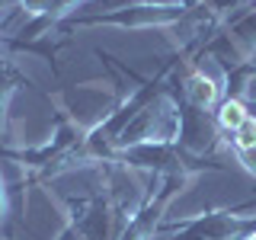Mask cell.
I'll return each instance as SVG.
<instances>
[{"mask_svg":"<svg viewBox=\"0 0 256 240\" xmlns=\"http://www.w3.org/2000/svg\"><path fill=\"white\" fill-rule=\"evenodd\" d=\"M196 4L182 0H164V4H134L118 10H80L64 16L54 29H90V26H118V29H176L192 20Z\"/></svg>","mask_w":256,"mask_h":240,"instance_id":"1","label":"cell"},{"mask_svg":"<svg viewBox=\"0 0 256 240\" xmlns=\"http://www.w3.org/2000/svg\"><path fill=\"white\" fill-rule=\"evenodd\" d=\"M109 164H122L128 170H138L148 176H196L212 173V170H224L221 157H198L189 154L180 141H148V144H132L112 154Z\"/></svg>","mask_w":256,"mask_h":240,"instance_id":"2","label":"cell"},{"mask_svg":"<svg viewBox=\"0 0 256 240\" xmlns=\"http://www.w3.org/2000/svg\"><path fill=\"white\" fill-rule=\"evenodd\" d=\"M192 186L189 176H150L148 189H144L134 214L125 221V228L118 230V240H154V234L164 228V214L170 212V205Z\"/></svg>","mask_w":256,"mask_h":240,"instance_id":"3","label":"cell"},{"mask_svg":"<svg viewBox=\"0 0 256 240\" xmlns=\"http://www.w3.org/2000/svg\"><path fill=\"white\" fill-rule=\"evenodd\" d=\"M250 205L212 208L196 218H182L180 224H164L160 230H170L166 240H250L256 234V212L244 214V208Z\"/></svg>","mask_w":256,"mask_h":240,"instance_id":"4","label":"cell"},{"mask_svg":"<svg viewBox=\"0 0 256 240\" xmlns=\"http://www.w3.org/2000/svg\"><path fill=\"white\" fill-rule=\"evenodd\" d=\"M52 100L58 102L61 116H68L77 128L93 132L102 118H109L112 112H116V106L125 100V90L118 84H106V90H102L100 84H80V86L54 93Z\"/></svg>","mask_w":256,"mask_h":240,"instance_id":"5","label":"cell"},{"mask_svg":"<svg viewBox=\"0 0 256 240\" xmlns=\"http://www.w3.org/2000/svg\"><path fill=\"white\" fill-rule=\"evenodd\" d=\"M170 93H173V100H176V112H180V134H176V141H180L189 154L218 157L221 144L228 141V138L221 134L218 122H214V109H202V106L186 102L180 93H176L173 80H170Z\"/></svg>","mask_w":256,"mask_h":240,"instance_id":"6","label":"cell"},{"mask_svg":"<svg viewBox=\"0 0 256 240\" xmlns=\"http://www.w3.org/2000/svg\"><path fill=\"white\" fill-rule=\"evenodd\" d=\"M22 86H29V77L10 58L0 54V154L13 150V144H10V106H13V96Z\"/></svg>","mask_w":256,"mask_h":240,"instance_id":"7","label":"cell"},{"mask_svg":"<svg viewBox=\"0 0 256 240\" xmlns=\"http://www.w3.org/2000/svg\"><path fill=\"white\" fill-rule=\"evenodd\" d=\"M246 116H250V109H246L244 100H230V96H224L218 106H214V122H218L221 134L228 141H230V134H234L237 128L246 122Z\"/></svg>","mask_w":256,"mask_h":240,"instance_id":"8","label":"cell"},{"mask_svg":"<svg viewBox=\"0 0 256 240\" xmlns=\"http://www.w3.org/2000/svg\"><path fill=\"white\" fill-rule=\"evenodd\" d=\"M230 150H244V148H256V116H246V122L230 134Z\"/></svg>","mask_w":256,"mask_h":240,"instance_id":"9","label":"cell"},{"mask_svg":"<svg viewBox=\"0 0 256 240\" xmlns=\"http://www.w3.org/2000/svg\"><path fill=\"white\" fill-rule=\"evenodd\" d=\"M134 4H164V0H90L86 10H118V6H134Z\"/></svg>","mask_w":256,"mask_h":240,"instance_id":"10","label":"cell"},{"mask_svg":"<svg viewBox=\"0 0 256 240\" xmlns=\"http://www.w3.org/2000/svg\"><path fill=\"white\" fill-rule=\"evenodd\" d=\"M234 157H237V164H244V170L256 176V148H244V150H234Z\"/></svg>","mask_w":256,"mask_h":240,"instance_id":"11","label":"cell"},{"mask_svg":"<svg viewBox=\"0 0 256 240\" xmlns=\"http://www.w3.org/2000/svg\"><path fill=\"white\" fill-rule=\"evenodd\" d=\"M22 6V0H0V20H4L6 13H13V10H20Z\"/></svg>","mask_w":256,"mask_h":240,"instance_id":"12","label":"cell"},{"mask_svg":"<svg viewBox=\"0 0 256 240\" xmlns=\"http://www.w3.org/2000/svg\"><path fill=\"white\" fill-rule=\"evenodd\" d=\"M0 45H4V36H0Z\"/></svg>","mask_w":256,"mask_h":240,"instance_id":"13","label":"cell"}]
</instances>
